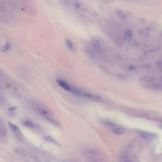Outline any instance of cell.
I'll use <instances>...</instances> for the list:
<instances>
[{
    "mask_svg": "<svg viewBox=\"0 0 162 162\" xmlns=\"http://www.w3.org/2000/svg\"><path fill=\"white\" fill-rule=\"evenodd\" d=\"M30 104L34 110L43 116L50 122L56 126H59L60 123L52 117L51 115H50V112L48 110L47 108L45 107L42 104L36 101H32Z\"/></svg>",
    "mask_w": 162,
    "mask_h": 162,
    "instance_id": "cell-1",
    "label": "cell"
},
{
    "mask_svg": "<svg viewBox=\"0 0 162 162\" xmlns=\"http://www.w3.org/2000/svg\"><path fill=\"white\" fill-rule=\"evenodd\" d=\"M56 83L60 86L63 88L65 90L69 92H71L78 96H80L81 95V93L79 90L69 85L66 82H65V81L59 79L56 80Z\"/></svg>",
    "mask_w": 162,
    "mask_h": 162,
    "instance_id": "cell-2",
    "label": "cell"
},
{
    "mask_svg": "<svg viewBox=\"0 0 162 162\" xmlns=\"http://www.w3.org/2000/svg\"><path fill=\"white\" fill-rule=\"evenodd\" d=\"M9 126L10 128L12 131L14 133V134L16 135L18 139L20 140H22L23 139V134L22 133L21 130L20 129V128L17 126L16 125L13 124L11 122H8Z\"/></svg>",
    "mask_w": 162,
    "mask_h": 162,
    "instance_id": "cell-3",
    "label": "cell"
},
{
    "mask_svg": "<svg viewBox=\"0 0 162 162\" xmlns=\"http://www.w3.org/2000/svg\"><path fill=\"white\" fill-rule=\"evenodd\" d=\"M139 134L142 138L147 140H154L158 139L157 135L153 133L146 131H140L139 132Z\"/></svg>",
    "mask_w": 162,
    "mask_h": 162,
    "instance_id": "cell-4",
    "label": "cell"
},
{
    "mask_svg": "<svg viewBox=\"0 0 162 162\" xmlns=\"http://www.w3.org/2000/svg\"><path fill=\"white\" fill-rule=\"evenodd\" d=\"M83 95L85 98H86L87 99H88L89 100H90L92 101L99 102H101L103 101V99L100 96L97 95H95V94H92L90 93H84L83 94Z\"/></svg>",
    "mask_w": 162,
    "mask_h": 162,
    "instance_id": "cell-5",
    "label": "cell"
},
{
    "mask_svg": "<svg viewBox=\"0 0 162 162\" xmlns=\"http://www.w3.org/2000/svg\"><path fill=\"white\" fill-rule=\"evenodd\" d=\"M22 122V124L24 126L29 128L36 129V128H38L39 127V126L37 124H36L34 122H33L31 120H29V119H24L23 120Z\"/></svg>",
    "mask_w": 162,
    "mask_h": 162,
    "instance_id": "cell-6",
    "label": "cell"
},
{
    "mask_svg": "<svg viewBox=\"0 0 162 162\" xmlns=\"http://www.w3.org/2000/svg\"><path fill=\"white\" fill-rule=\"evenodd\" d=\"M91 44L95 48L97 49H100L101 47L100 42L97 39H93L91 41Z\"/></svg>",
    "mask_w": 162,
    "mask_h": 162,
    "instance_id": "cell-7",
    "label": "cell"
},
{
    "mask_svg": "<svg viewBox=\"0 0 162 162\" xmlns=\"http://www.w3.org/2000/svg\"><path fill=\"white\" fill-rule=\"evenodd\" d=\"M112 131L114 133L117 135H121L125 132V130L123 128H117L114 129Z\"/></svg>",
    "mask_w": 162,
    "mask_h": 162,
    "instance_id": "cell-8",
    "label": "cell"
},
{
    "mask_svg": "<svg viewBox=\"0 0 162 162\" xmlns=\"http://www.w3.org/2000/svg\"><path fill=\"white\" fill-rule=\"evenodd\" d=\"M65 43L68 49L70 51H73L74 50V45L73 42L69 39H66Z\"/></svg>",
    "mask_w": 162,
    "mask_h": 162,
    "instance_id": "cell-9",
    "label": "cell"
},
{
    "mask_svg": "<svg viewBox=\"0 0 162 162\" xmlns=\"http://www.w3.org/2000/svg\"><path fill=\"white\" fill-rule=\"evenodd\" d=\"M44 139H45V140L47 141L48 142H50L51 143H52L53 144H58L57 142L52 137H51L50 136H46L44 137Z\"/></svg>",
    "mask_w": 162,
    "mask_h": 162,
    "instance_id": "cell-10",
    "label": "cell"
},
{
    "mask_svg": "<svg viewBox=\"0 0 162 162\" xmlns=\"http://www.w3.org/2000/svg\"><path fill=\"white\" fill-rule=\"evenodd\" d=\"M103 123L105 124H106V125L107 126H108L109 127H115L116 126V124H115L114 123L109 121V120H104L103 121Z\"/></svg>",
    "mask_w": 162,
    "mask_h": 162,
    "instance_id": "cell-11",
    "label": "cell"
},
{
    "mask_svg": "<svg viewBox=\"0 0 162 162\" xmlns=\"http://www.w3.org/2000/svg\"><path fill=\"white\" fill-rule=\"evenodd\" d=\"M10 47V44L7 43L4 46H3L2 47H1V49H0V50L1 51L5 52V51H6L8 50L9 49Z\"/></svg>",
    "mask_w": 162,
    "mask_h": 162,
    "instance_id": "cell-12",
    "label": "cell"
},
{
    "mask_svg": "<svg viewBox=\"0 0 162 162\" xmlns=\"http://www.w3.org/2000/svg\"><path fill=\"white\" fill-rule=\"evenodd\" d=\"M74 7L76 10H79L81 8V5L80 2L76 1L74 3Z\"/></svg>",
    "mask_w": 162,
    "mask_h": 162,
    "instance_id": "cell-13",
    "label": "cell"
},
{
    "mask_svg": "<svg viewBox=\"0 0 162 162\" xmlns=\"http://www.w3.org/2000/svg\"><path fill=\"white\" fill-rule=\"evenodd\" d=\"M125 35L127 36V37H130L132 36V34H133V33L132 32V31L130 30H126L125 31Z\"/></svg>",
    "mask_w": 162,
    "mask_h": 162,
    "instance_id": "cell-14",
    "label": "cell"
},
{
    "mask_svg": "<svg viewBox=\"0 0 162 162\" xmlns=\"http://www.w3.org/2000/svg\"><path fill=\"white\" fill-rule=\"evenodd\" d=\"M16 108L15 107H11L9 109V112H11V114H12L13 113H14V112L16 111Z\"/></svg>",
    "mask_w": 162,
    "mask_h": 162,
    "instance_id": "cell-15",
    "label": "cell"
},
{
    "mask_svg": "<svg viewBox=\"0 0 162 162\" xmlns=\"http://www.w3.org/2000/svg\"><path fill=\"white\" fill-rule=\"evenodd\" d=\"M116 13L119 15H122V10L120 9H118L117 10H116Z\"/></svg>",
    "mask_w": 162,
    "mask_h": 162,
    "instance_id": "cell-16",
    "label": "cell"
},
{
    "mask_svg": "<svg viewBox=\"0 0 162 162\" xmlns=\"http://www.w3.org/2000/svg\"><path fill=\"white\" fill-rule=\"evenodd\" d=\"M135 67L133 65H129V66H128V69L129 70H133L135 69Z\"/></svg>",
    "mask_w": 162,
    "mask_h": 162,
    "instance_id": "cell-17",
    "label": "cell"
},
{
    "mask_svg": "<svg viewBox=\"0 0 162 162\" xmlns=\"http://www.w3.org/2000/svg\"><path fill=\"white\" fill-rule=\"evenodd\" d=\"M140 21L141 22H145V21H146V20H145V19L142 18V19H141L140 20Z\"/></svg>",
    "mask_w": 162,
    "mask_h": 162,
    "instance_id": "cell-18",
    "label": "cell"
},
{
    "mask_svg": "<svg viewBox=\"0 0 162 162\" xmlns=\"http://www.w3.org/2000/svg\"></svg>",
    "mask_w": 162,
    "mask_h": 162,
    "instance_id": "cell-19",
    "label": "cell"
}]
</instances>
